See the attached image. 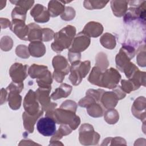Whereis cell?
Here are the masks:
<instances>
[{"label":"cell","mask_w":146,"mask_h":146,"mask_svg":"<svg viewBox=\"0 0 146 146\" xmlns=\"http://www.w3.org/2000/svg\"><path fill=\"white\" fill-rule=\"evenodd\" d=\"M46 116L52 118L58 124L69 125L72 130L76 129L80 123V118L75 115V111L60 107L46 112Z\"/></svg>","instance_id":"6da1fadb"},{"label":"cell","mask_w":146,"mask_h":146,"mask_svg":"<svg viewBox=\"0 0 146 146\" xmlns=\"http://www.w3.org/2000/svg\"><path fill=\"white\" fill-rule=\"evenodd\" d=\"M75 32L74 26L68 25L55 34L54 42L51 44L52 49L56 52H60L63 49L68 48L71 45Z\"/></svg>","instance_id":"7a4b0ae2"},{"label":"cell","mask_w":146,"mask_h":146,"mask_svg":"<svg viewBox=\"0 0 146 146\" xmlns=\"http://www.w3.org/2000/svg\"><path fill=\"white\" fill-rule=\"evenodd\" d=\"M100 135L94 131L92 125L85 123L79 129V141L83 145H94L98 144Z\"/></svg>","instance_id":"3957f363"},{"label":"cell","mask_w":146,"mask_h":146,"mask_svg":"<svg viewBox=\"0 0 146 146\" xmlns=\"http://www.w3.org/2000/svg\"><path fill=\"white\" fill-rule=\"evenodd\" d=\"M135 55V50L133 47L129 46H123L116 56L117 68L123 72L124 67L130 63V60L134 57Z\"/></svg>","instance_id":"277c9868"},{"label":"cell","mask_w":146,"mask_h":146,"mask_svg":"<svg viewBox=\"0 0 146 146\" xmlns=\"http://www.w3.org/2000/svg\"><path fill=\"white\" fill-rule=\"evenodd\" d=\"M37 100L36 93L30 90L23 101V106L27 113L34 116L43 112V110L42 107L39 106Z\"/></svg>","instance_id":"5b68a950"},{"label":"cell","mask_w":146,"mask_h":146,"mask_svg":"<svg viewBox=\"0 0 146 146\" xmlns=\"http://www.w3.org/2000/svg\"><path fill=\"white\" fill-rule=\"evenodd\" d=\"M120 79L121 75L118 71L113 68H110L102 74L101 87L110 89L114 88L117 86Z\"/></svg>","instance_id":"8992f818"},{"label":"cell","mask_w":146,"mask_h":146,"mask_svg":"<svg viewBox=\"0 0 146 146\" xmlns=\"http://www.w3.org/2000/svg\"><path fill=\"white\" fill-rule=\"evenodd\" d=\"M36 128L42 135L51 136L56 133V122L48 116L42 117L37 122Z\"/></svg>","instance_id":"52a82bcc"},{"label":"cell","mask_w":146,"mask_h":146,"mask_svg":"<svg viewBox=\"0 0 146 146\" xmlns=\"http://www.w3.org/2000/svg\"><path fill=\"white\" fill-rule=\"evenodd\" d=\"M50 91V88L40 87L35 92L36 98L40 103L42 109L46 112L54 110L57 106L56 103H51L50 102V97L49 96Z\"/></svg>","instance_id":"ba28073f"},{"label":"cell","mask_w":146,"mask_h":146,"mask_svg":"<svg viewBox=\"0 0 146 146\" xmlns=\"http://www.w3.org/2000/svg\"><path fill=\"white\" fill-rule=\"evenodd\" d=\"M90 44V38L82 31L79 33L75 38L69 48V51L80 53L84 51Z\"/></svg>","instance_id":"9c48e42d"},{"label":"cell","mask_w":146,"mask_h":146,"mask_svg":"<svg viewBox=\"0 0 146 146\" xmlns=\"http://www.w3.org/2000/svg\"><path fill=\"white\" fill-rule=\"evenodd\" d=\"M27 66L15 63L10 67L9 73L13 82L22 83L27 76Z\"/></svg>","instance_id":"30bf717a"},{"label":"cell","mask_w":146,"mask_h":146,"mask_svg":"<svg viewBox=\"0 0 146 146\" xmlns=\"http://www.w3.org/2000/svg\"><path fill=\"white\" fill-rule=\"evenodd\" d=\"M10 29L21 39L28 40L29 27L28 26L26 25L25 21L18 19L13 20Z\"/></svg>","instance_id":"8fae6325"},{"label":"cell","mask_w":146,"mask_h":146,"mask_svg":"<svg viewBox=\"0 0 146 146\" xmlns=\"http://www.w3.org/2000/svg\"><path fill=\"white\" fill-rule=\"evenodd\" d=\"M31 15L34 17V19L36 22L45 23L50 19V13L48 10L40 4H36L31 9Z\"/></svg>","instance_id":"7c38bea8"},{"label":"cell","mask_w":146,"mask_h":146,"mask_svg":"<svg viewBox=\"0 0 146 146\" xmlns=\"http://www.w3.org/2000/svg\"><path fill=\"white\" fill-rule=\"evenodd\" d=\"M145 98L140 96L135 100L132 106L133 115L144 122L145 120Z\"/></svg>","instance_id":"4fadbf2b"},{"label":"cell","mask_w":146,"mask_h":146,"mask_svg":"<svg viewBox=\"0 0 146 146\" xmlns=\"http://www.w3.org/2000/svg\"><path fill=\"white\" fill-rule=\"evenodd\" d=\"M119 100L118 96L113 91L110 92L104 91L101 97L100 102L105 108L110 109L113 108L116 106Z\"/></svg>","instance_id":"5bb4252c"},{"label":"cell","mask_w":146,"mask_h":146,"mask_svg":"<svg viewBox=\"0 0 146 146\" xmlns=\"http://www.w3.org/2000/svg\"><path fill=\"white\" fill-rule=\"evenodd\" d=\"M103 31V27L100 23L95 22H90L84 26L82 32L89 37L95 38L102 34Z\"/></svg>","instance_id":"9a60e30c"},{"label":"cell","mask_w":146,"mask_h":146,"mask_svg":"<svg viewBox=\"0 0 146 146\" xmlns=\"http://www.w3.org/2000/svg\"><path fill=\"white\" fill-rule=\"evenodd\" d=\"M52 65L54 68V71L62 72L66 75L68 74L70 70L66 59L61 55H57L54 57Z\"/></svg>","instance_id":"2e32d148"},{"label":"cell","mask_w":146,"mask_h":146,"mask_svg":"<svg viewBox=\"0 0 146 146\" xmlns=\"http://www.w3.org/2000/svg\"><path fill=\"white\" fill-rule=\"evenodd\" d=\"M28 40L31 42L42 40V29L38 25L31 23L28 25Z\"/></svg>","instance_id":"e0dca14e"},{"label":"cell","mask_w":146,"mask_h":146,"mask_svg":"<svg viewBox=\"0 0 146 146\" xmlns=\"http://www.w3.org/2000/svg\"><path fill=\"white\" fill-rule=\"evenodd\" d=\"M30 54L34 57L42 56L46 52V47L41 41L31 42L28 47Z\"/></svg>","instance_id":"ac0fdd59"},{"label":"cell","mask_w":146,"mask_h":146,"mask_svg":"<svg viewBox=\"0 0 146 146\" xmlns=\"http://www.w3.org/2000/svg\"><path fill=\"white\" fill-rule=\"evenodd\" d=\"M43 112H40L36 115H31L27 113L26 111L23 112L22 117L23 120V124L25 128L29 133H33L34 131V125L40 116L42 115Z\"/></svg>","instance_id":"d6986e66"},{"label":"cell","mask_w":146,"mask_h":146,"mask_svg":"<svg viewBox=\"0 0 146 146\" xmlns=\"http://www.w3.org/2000/svg\"><path fill=\"white\" fill-rule=\"evenodd\" d=\"M128 1H112L111 7L113 14L117 17L123 16L127 10Z\"/></svg>","instance_id":"ffe728a7"},{"label":"cell","mask_w":146,"mask_h":146,"mask_svg":"<svg viewBox=\"0 0 146 146\" xmlns=\"http://www.w3.org/2000/svg\"><path fill=\"white\" fill-rule=\"evenodd\" d=\"M48 8L50 15L52 17H57L60 14H62L65 10L64 5L62 3L61 1H50Z\"/></svg>","instance_id":"44dd1931"},{"label":"cell","mask_w":146,"mask_h":146,"mask_svg":"<svg viewBox=\"0 0 146 146\" xmlns=\"http://www.w3.org/2000/svg\"><path fill=\"white\" fill-rule=\"evenodd\" d=\"M71 90L72 87L70 85L63 83L51 94V98L53 100H56L62 98H66L71 94Z\"/></svg>","instance_id":"7402d4cb"},{"label":"cell","mask_w":146,"mask_h":146,"mask_svg":"<svg viewBox=\"0 0 146 146\" xmlns=\"http://www.w3.org/2000/svg\"><path fill=\"white\" fill-rule=\"evenodd\" d=\"M47 67L34 64L30 66L28 73L31 78H39L47 70Z\"/></svg>","instance_id":"603a6c76"},{"label":"cell","mask_w":146,"mask_h":146,"mask_svg":"<svg viewBox=\"0 0 146 146\" xmlns=\"http://www.w3.org/2000/svg\"><path fill=\"white\" fill-rule=\"evenodd\" d=\"M102 71L96 66L93 67L88 77V81L93 84L101 87V80L103 74Z\"/></svg>","instance_id":"cb8c5ba5"},{"label":"cell","mask_w":146,"mask_h":146,"mask_svg":"<svg viewBox=\"0 0 146 146\" xmlns=\"http://www.w3.org/2000/svg\"><path fill=\"white\" fill-rule=\"evenodd\" d=\"M100 42L103 47L108 49H113L116 46L115 38L110 33L104 34L100 39Z\"/></svg>","instance_id":"d4e9b609"},{"label":"cell","mask_w":146,"mask_h":146,"mask_svg":"<svg viewBox=\"0 0 146 146\" xmlns=\"http://www.w3.org/2000/svg\"><path fill=\"white\" fill-rule=\"evenodd\" d=\"M86 108L89 115L92 117H98L102 116L103 115V110L100 104L98 103V102L92 103L88 105Z\"/></svg>","instance_id":"484cf974"},{"label":"cell","mask_w":146,"mask_h":146,"mask_svg":"<svg viewBox=\"0 0 146 146\" xmlns=\"http://www.w3.org/2000/svg\"><path fill=\"white\" fill-rule=\"evenodd\" d=\"M36 82L38 86L41 88L51 89V84L52 83L51 72L47 70V71L43 76L36 79Z\"/></svg>","instance_id":"4316f807"},{"label":"cell","mask_w":146,"mask_h":146,"mask_svg":"<svg viewBox=\"0 0 146 146\" xmlns=\"http://www.w3.org/2000/svg\"><path fill=\"white\" fill-rule=\"evenodd\" d=\"M119 118V115L117 111L113 109H108L104 113V120L110 124L116 123Z\"/></svg>","instance_id":"83f0119b"},{"label":"cell","mask_w":146,"mask_h":146,"mask_svg":"<svg viewBox=\"0 0 146 146\" xmlns=\"http://www.w3.org/2000/svg\"><path fill=\"white\" fill-rule=\"evenodd\" d=\"M72 130V129L70 128L69 125H67L66 124H62L59 128L58 132H56V133L54 134L53 137L51 138L50 141L52 140H54V141L56 140L60 139L63 135H67L70 134Z\"/></svg>","instance_id":"f1b7e54d"},{"label":"cell","mask_w":146,"mask_h":146,"mask_svg":"<svg viewBox=\"0 0 146 146\" xmlns=\"http://www.w3.org/2000/svg\"><path fill=\"white\" fill-rule=\"evenodd\" d=\"M108 1H84V6L88 10L101 9L104 7Z\"/></svg>","instance_id":"f546056e"},{"label":"cell","mask_w":146,"mask_h":146,"mask_svg":"<svg viewBox=\"0 0 146 146\" xmlns=\"http://www.w3.org/2000/svg\"><path fill=\"white\" fill-rule=\"evenodd\" d=\"M26 12L27 11L25 9L19 6H16V7L13 9L11 13V17H12L13 20L18 19V20L25 21V19L26 17Z\"/></svg>","instance_id":"4dcf8cb0"},{"label":"cell","mask_w":146,"mask_h":146,"mask_svg":"<svg viewBox=\"0 0 146 146\" xmlns=\"http://www.w3.org/2000/svg\"><path fill=\"white\" fill-rule=\"evenodd\" d=\"M96 57L99 58H96V67H99L102 71L105 70L108 66V62L106 54L103 52H100L98 54Z\"/></svg>","instance_id":"1f68e13d"},{"label":"cell","mask_w":146,"mask_h":146,"mask_svg":"<svg viewBox=\"0 0 146 146\" xmlns=\"http://www.w3.org/2000/svg\"><path fill=\"white\" fill-rule=\"evenodd\" d=\"M121 84L122 90L126 93L129 94L132 91L138 89L137 87L135 85V84L129 79L128 80H122L121 81Z\"/></svg>","instance_id":"d6a6232c"},{"label":"cell","mask_w":146,"mask_h":146,"mask_svg":"<svg viewBox=\"0 0 146 146\" xmlns=\"http://www.w3.org/2000/svg\"><path fill=\"white\" fill-rule=\"evenodd\" d=\"M15 52L17 56L22 58H28L30 55L28 48L25 45L22 44L17 47Z\"/></svg>","instance_id":"836d02e7"},{"label":"cell","mask_w":146,"mask_h":146,"mask_svg":"<svg viewBox=\"0 0 146 146\" xmlns=\"http://www.w3.org/2000/svg\"><path fill=\"white\" fill-rule=\"evenodd\" d=\"M75 16L74 9L71 7H66L64 13L60 15L61 18L65 21H70L74 19Z\"/></svg>","instance_id":"e575fe53"},{"label":"cell","mask_w":146,"mask_h":146,"mask_svg":"<svg viewBox=\"0 0 146 146\" xmlns=\"http://www.w3.org/2000/svg\"><path fill=\"white\" fill-rule=\"evenodd\" d=\"M11 3L15 4L17 6H19L24 9H25L26 11H27L34 4V1H10Z\"/></svg>","instance_id":"d590c367"},{"label":"cell","mask_w":146,"mask_h":146,"mask_svg":"<svg viewBox=\"0 0 146 146\" xmlns=\"http://www.w3.org/2000/svg\"><path fill=\"white\" fill-rule=\"evenodd\" d=\"M42 40L44 42H48L51 40L53 37H54V31L48 28L42 29Z\"/></svg>","instance_id":"8d00e7d4"},{"label":"cell","mask_w":146,"mask_h":146,"mask_svg":"<svg viewBox=\"0 0 146 146\" xmlns=\"http://www.w3.org/2000/svg\"><path fill=\"white\" fill-rule=\"evenodd\" d=\"M145 48L144 47L143 50H140L137 54V62L138 64L140 66L144 67L145 66Z\"/></svg>","instance_id":"74e56055"},{"label":"cell","mask_w":146,"mask_h":146,"mask_svg":"<svg viewBox=\"0 0 146 146\" xmlns=\"http://www.w3.org/2000/svg\"><path fill=\"white\" fill-rule=\"evenodd\" d=\"M80 53H77V52H74L68 51V57L69 60L72 63L75 61L79 60L80 59Z\"/></svg>","instance_id":"f35d334b"},{"label":"cell","mask_w":146,"mask_h":146,"mask_svg":"<svg viewBox=\"0 0 146 146\" xmlns=\"http://www.w3.org/2000/svg\"><path fill=\"white\" fill-rule=\"evenodd\" d=\"M66 74L62 72H56L54 71L53 73V76L54 78L55 79L56 81H57L58 83H62L63 82V80L64 78V76Z\"/></svg>","instance_id":"ab89813d"}]
</instances>
